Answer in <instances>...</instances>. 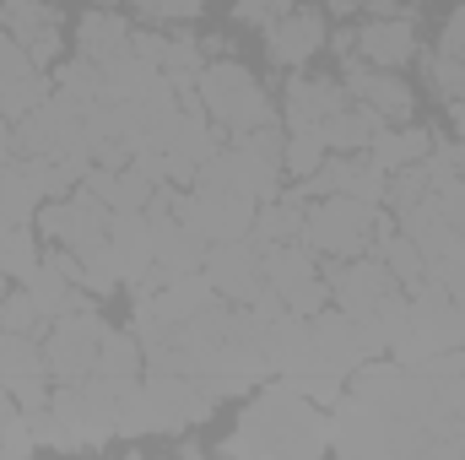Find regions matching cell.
Returning a JSON list of instances; mask_svg holds the SVG:
<instances>
[{"instance_id": "1", "label": "cell", "mask_w": 465, "mask_h": 460, "mask_svg": "<svg viewBox=\"0 0 465 460\" xmlns=\"http://www.w3.org/2000/svg\"><path fill=\"white\" fill-rule=\"evenodd\" d=\"M195 93H201L206 115L217 119V125H228L232 135H243V130H260V125H276V109H271L265 87H260V82H254V71H249V65H238V60L201 65V76H195Z\"/></svg>"}, {"instance_id": "2", "label": "cell", "mask_w": 465, "mask_h": 460, "mask_svg": "<svg viewBox=\"0 0 465 460\" xmlns=\"http://www.w3.org/2000/svg\"><path fill=\"white\" fill-rule=\"evenodd\" d=\"M379 228V201H357V195H320L303 212V244L320 255H362V238Z\"/></svg>"}, {"instance_id": "3", "label": "cell", "mask_w": 465, "mask_h": 460, "mask_svg": "<svg viewBox=\"0 0 465 460\" xmlns=\"http://www.w3.org/2000/svg\"><path fill=\"white\" fill-rule=\"evenodd\" d=\"M260 260H265V282L276 287V298H282L287 315H320V309H325L331 282H320V271H314V249H309V244L282 238V244H265Z\"/></svg>"}, {"instance_id": "4", "label": "cell", "mask_w": 465, "mask_h": 460, "mask_svg": "<svg viewBox=\"0 0 465 460\" xmlns=\"http://www.w3.org/2000/svg\"><path fill=\"white\" fill-rule=\"evenodd\" d=\"M254 212H260V201L243 190H201L195 185V195H173V217L190 223L206 244L254 233Z\"/></svg>"}, {"instance_id": "5", "label": "cell", "mask_w": 465, "mask_h": 460, "mask_svg": "<svg viewBox=\"0 0 465 460\" xmlns=\"http://www.w3.org/2000/svg\"><path fill=\"white\" fill-rule=\"evenodd\" d=\"M104 336H109V325H104L98 315H87V309L60 315L54 331H49V346H44V357H49V379H60V385H87Z\"/></svg>"}, {"instance_id": "6", "label": "cell", "mask_w": 465, "mask_h": 460, "mask_svg": "<svg viewBox=\"0 0 465 460\" xmlns=\"http://www.w3.org/2000/svg\"><path fill=\"white\" fill-rule=\"evenodd\" d=\"M0 390L22 406V412H38L44 390H49V357L38 336H16V331H0Z\"/></svg>"}, {"instance_id": "7", "label": "cell", "mask_w": 465, "mask_h": 460, "mask_svg": "<svg viewBox=\"0 0 465 460\" xmlns=\"http://www.w3.org/2000/svg\"><path fill=\"white\" fill-rule=\"evenodd\" d=\"M206 282L217 287V293H228L238 304H254V293L265 287V260H260V249L249 244V233L243 238H217L212 249H206Z\"/></svg>"}, {"instance_id": "8", "label": "cell", "mask_w": 465, "mask_h": 460, "mask_svg": "<svg viewBox=\"0 0 465 460\" xmlns=\"http://www.w3.org/2000/svg\"><path fill=\"white\" fill-rule=\"evenodd\" d=\"M341 87H347L362 109H373L384 125H406V119H411V87H406L395 71H384V65L347 60V76H341Z\"/></svg>"}, {"instance_id": "9", "label": "cell", "mask_w": 465, "mask_h": 460, "mask_svg": "<svg viewBox=\"0 0 465 460\" xmlns=\"http://www.w3.org/2000/svg\"><path fill=\"white\" fill-rule=\"evenodd\" d=\"M331 293H336V304L347 309L351 320H368V315H379L384 304H395V276H390V265H379V260H347V265L331 276Z\"/></svg>"}, {"instance_id": "10", "label": "cell", "mask_w": 465, "mask_h": 460, "mask_svg": "<svg viewBox=\"0 0 465 460\" xmlns=\"http://www.w3.org/2000/svg\"><path fill=\"white\" fill-rule=\"evenodd\" d=\"M0 22L33 55V65H49L60 55V11L54 5H44V0H5L0 5Z\"/></svg>"}, {"instance_id": "11", "label": "cell", "mask_w": 465, "mask_h": 460, "mask_svg": "<svg viewBox=\"0 0 465 460\" xmlns=\"http://www.w3.org/2000/svg\"><path fill=\"white\" fill-rule=\"evenodd\" d=\"M320 44H325V16H320V11H282V16L265 27V49H271V60L287 65V71L309 65V60L320 55Z\"/></svg>"}, {"instance_id": "12", "label": "cell", "mask_w": 465, "mask_h": 460, "mask_svg": "<svg viewBox=\"0 0 465 460\" xmlns=\"http://www.w3.org/2000/svg\"><path fill=\"white\" fill-rule=\"evenodd\" d=\"M152 265L168 271V276L201 271V265H206V238L190 228V223H179L173 212L157 206V217H152Z\"/></svg>"}, {"instance_id": "13", "label": "cell", "mask_w": 465, "mask_h": 460, "mask_svg": "<svg viewBox=\"0 0 465 460\" xmlns=\"http://www.w3.org/2000/svg\"><path fill=\"white\" fill-rule=\"evenodd\" d=\"M351 104L341 82H314V76H292L287 82V125L292 130H325V119H336Z\"/></svg>"}, {"instance_id": "14", "label": "cell", "mask_w": 465, "mask_h": 460, "mask_svg": "<svg viewBox=\"0 0 465 460\" xmlns=\"http://www.w3.org/2000/svg\"><path fill=\"white\" fill-rule=\"evenodd\" d=\"M357 49H362L368 65L395 71V65H406V60L417 55V33H411L406 16H379V22H362V27H357Z\"/></svg>"}, {"instance_id": "15", "label": "cell", "mask_w": 465, "mask_h": 460, "mask_svg": "<svg viewBox=\"0 0 465 460\" xmlns=\"http://www.w3.org/2000/svg\"><path fill=\"white\" fill-rule=\"evenodd\" d=\"M373 163L390 174V168H411V163H428L433 157V141L417 130V125H379L373 141H368Z\"/></svg>"}, {"instance_id": "16", "label": "cell", "mask_w": 465, "mask_h": 460, "mask_svg": "<svg viewBox=\"0 0 465 460\" xmlns=\"http://www.w3.org/2000/svg\"><path fill=\"white\" fill-rule=\"evenodd\" d=\"M135 374H141V342H130V336L109 331L104 346H98L93 379H98L104 390H114V395H130V390H135Z\"/></svg>"}, {"instance_id": "17", "label": "cell", "mask_w": 465, "mask_h": 460, "mask_svg": "<svg viewBox=\"0 0 465 460\" xmlns=\"http://www.w3.org/2000/svg\"><path fill=\"white\" fill-rule=\"evenodd\" d=\"M76 44H82V55L93 65H109L119 55H130V27H124V16H114V11H87L82 27H76Z\"/></svg>"}, {"instance_id": "18", "label": "cell", "mask_w": 465, "mask_h": 460, "mask_svg": "<svg viewBox=\"0 0 465 460\" xmlns=\"http://www.w3.org/2000/svg\"><path fill=\"white\" fill-rule=\"evenodd\" d=\"M379 125H384V119L351 98L336 119H325V130H320V135H325V146H331V152H362V146L373 141V130H379Z\"/></svg>"}, {"instance_id": "19", "label": "cell", "mask_w": 465, "mask_h": 460, "mask_svg": "<svg viewBox=\"0 0 465 460\" xmlns=\"http://www.w3.org/2000/svg\"><path fill=\"white\" fill-rule=\"evenodd\" d=\"M44 206V195L33 190L22 163H0V223H27Z\"/></svg>"}, {"instance_id": "20", "label": "cell", "mask_w": 465, "mask_h": 460, "mask_svg": "<svg viewBox=\"0 0 465 460\" xmlns=\"http://www.w3.org/2000/svg\"><path fill=\"white\" fill-rule=\"evenodd\" d=\"M331 157V146H325V135L320 130H292L287 135V146H282V168L292 174V179H309V174H320V163Z\"/></svg>"}, {"instance_id": "21", "label": "cell", "mask_w": 465, "mask_h": 460, "mask_svg": "<svg viewBox=\"0 0 465 460\" xmlns=\"http://www.w3.org/2000/svg\"><path fill=\"white\" fill-rule=\"evenodd\" d=\"M384 265H390L395 282H406V287H428V282H422V276H428V255L417 249V238H406V233L384 238Z\"/></svg>"}, {"instance_id": "22", "label": "cell", "mask_w": 465, "mask_h": 460, "mask_svg": "<svg viewBox=\"0 0 465 460\" xmlns=\"http://www.w3.org/2000/svg\"><path fill=\"white\" fill-rule=\"evenodd\" d=\"M44 325H49V315L38 309V298H33L27 287H16V293H5V298H0V331H16V336H44Z\"/></svg>"}, {"instance_id": "23", "label": "cell", "mask_w": 465, "mask_h": 460, "mask_svg": "<svg viewBox=\"0 0 465 460\" xmlns=\"http://www.w3.org/2000/svg\"><path fill=\"white\" fill-rule=\"evenodd\" d=\"M44 98H49V82H44V71H22V76L0 82V109H5V119L33 115Z\"/></svg>"}, {"instance_id": "24", "label": "cell", "mask_w": 465, "mask_h": 460, "mask_svg": "<svg viewBox=\"0 0 465 460\" xmlns=\"http://www.w3.org/2000/svg\"><path fill=\"white\" fill-rule=\"evenodd\" d=\"M428 76H433V87H439L450 104H460V98H465V60H460V55H439V49H433Z\"/></svg>"}, {"instance_id": "25", "label": "cell", "mask_w": 465, "mask_h": 460, "mask_svg": "<svg viewBox=\"0 0 465 460\" xmlns=\"http://www.w3.org/2000/svg\"><path fill=\"white\" fill-rule=\"evenodd\" d=\"M146 22H190L206 11V0H130Z\"/></svg>"}, {"instance_id": "26", "label": "cell", "mask_w": 465, "mask_h": 460, "mask_svg": "<svg viewBox=\"0 0 465 460\" xmlns=\"http://www.w3.org/2000/svg\"><path fill=\"white\" fill-rule=\"evenodd\" d=\"M22 71H38V65H33V55H27L16 38L0 27V82H11V76H22Z\"/></svg>"}, {"instance_id": "27", "label": "cell", "mask_w": 465, "mask_h": 460, "mask_svg": "<svg viewBox=\"0 0 465 460\" xmlns=\"http://www.w3.org/2000/svg\"><path fill=\"white\" fill-rule=\"evenodd\" d=\"M232 11H238L243 22H254V27H271V22H276L282 11H292V5H287V0H238Z\"/></svg>"}, {"instance_id": "28", "label": "cell", "mask_w": 465, "mask_h": 460, "mask_svg": "<svg viewBox=\"0 0 465 460\" xmlns=\"http://www.w3.org/2000/svg\"><path fill=\"white\" fill-rule=\"evenodd\" d=\"M444 157H450V168H455V174L465 179V141H455V146H444Z\"/></svg>"}, {"instance_id": "29", "label": "cell", "mask_w": 465, "mask_h": 460, "mask_svg": "<svg viewBox=\"0 0 465 460\" xmlns=\"http://www.w3.org/2000/svg\"><path fill=\"white\" fill-rule=\"evenodd\" d=\"M357 5H362V0H331V11H336V16H347V11H357Z\"/></svg>"}, {"instance_id": "30", "label": "cell", "mask_w": 465, "mask_h": 460, "mask_svg": "<svg viewBox=\"0 0 465 460\" xmlns=\"http://www.w3.org/2000/svg\"><path fill=\"white\" fill-rule=\"evenodd\" d=\"M5 152H11V141H0V163H5Z\"/></svg>"}, {"instance_id": "31", "label": "cell", "mask_w": 465, "mask_h": 460, "mask_svg": "<svg viewBox=\"0 0 465 460\" xmlns=\"http://www.w3.org/2000/svg\"><path fill=\"white\" fill-rule=\"evenodd\" d=\"M0 282H5V271H0ZM0 298H5V287H0Z\"/></svg>"}]
</instances>
